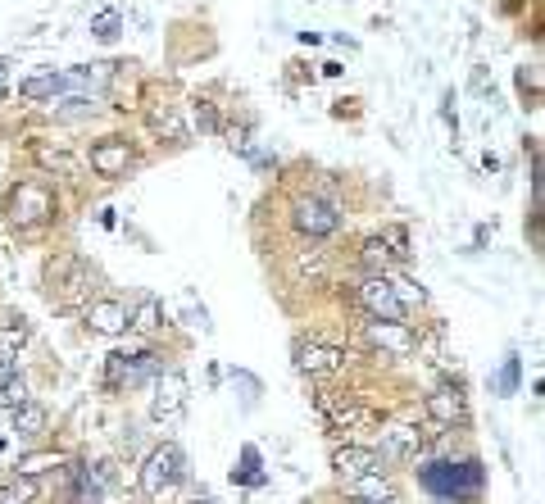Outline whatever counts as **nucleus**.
Instances as JSON below:
<instances>
[{
    "label": "nucleus",
    "instance_id": "f257e3e1",
    "mask_svg": "<svg viewBox=\"0 0 545 504\" xmlns=\"http://www.w3.org/2000/svg\"><path fill=\"white\" fill-rule=\"evenodd\" d=\"M418 482L432 495H441V500H464V495L482 491V464H477V459H464V464L441 459V464L418 468Z\"/></svg>",
    "mask_w": 545,
    "mask_h": 504
},
{
    "label": "nucleus",
    "instance_id": "f03ea898",
    "mask_svg": "<svg viewBox=\"0 0 545 504\" xmlns=\"http://www.w3.org/2000/svg\"><path fill=\"white\" fill-rule=\"evenodd\" d=\"M5 218H10V228H19V232L46 228L50 218H55V196H50V187H41V182H19V187L10 191V200H5Z\"/></svg>",
    "mask_w": 545,
    "mask_h": 504
},
{
    "label": "nucleus",
    "instance_id": "7ed1b4c3",
    "mask_svg": "<svg viewBox=\"0 0 545 504\" xmlns=\"http://www.w3.org/2000/svg\"><path fill=\"white\" fill-rule=\"evenodd\" d=\"M182 477H187V459H182V450L173 441H164V445H155L146 455V464H141V491H146L150 500H159V495H169Z\"/></svg>",
    "mask_w": 545,
    "mask_h": 504
},
{
    "label": "nucleus",
    "instance_id": "20e7f679",
    "mask_svg": "<svg viewBox=\"0 0 545 504\" xmlns=\"http://www.w3.org/2000/svg\"><path fill=\"white\" fill-rule=\"evenodd\" d=\"M46 282H50V305L55 309H78L91 291V268L82 259L64 255L46 268Z\"/></svg>",
    "mask_w": 545,
    "mask_h": 504
},
{
    "label": "nucleus",
    "instance_id": "39448f33",
    "mask_svg": "<svg viewBox=\"0 0 545 504\" xmlns=\"http://www.w3.org/2000/svg\"><path fill=\"white\" fill-rule=\"evenodd\" d=\"M291 223H296L300 237L318 241V237H332V232L341 228V214H337V205L323 196H300L296 205H291Z\"/></svg>",
    "mask_w": 545,
    "mask_h": 504
},
{
    "label": "nucleus",
    "instance_id": "423d86ee",
    "mask_svg": "<svg viewBox=\"0 0 545 504\" xmlns=\"http://www.w3.org/2000/svg\"><path fill=\"white\" fill-rule=\"evenodd\" d=\"M187 396H191L187 373H178V368L159 373L155 396H150V418H155V423H178V418L187 414Z\"/></svg>",
    "mask_w": 545,
    "mask_h": 504
},
{
    "label": "nucleus",
    "instance_id": "0eeeda50",
    "mask_svg": "<svg viewBox=\"0 0 545 504\" xmlns=\"http://www.w3.org/2000/svg\"><path fill=\"white\" fill-rule=\"evenodd\" d=\"M155 368H159L155 350H137V355L114 350V355L105 359V386H109V391H119V386H137V382H146Z\"/></svg>",
    "mask_w": 545,
    "mask_h": 504
},
{
    "label": "nucleus",
    "instance_id": "6e6552de",
    "mask_svg": "<svg viewBox=\"0 0 545 504\" xmlns=\"http://www.w3.org/2000/svg\"><path fill=\"white\" fill-rule=\"evenodd\" d=\"M359 305L368 309V318H377V323H405L409 309L400 305V296L391 291V277H364V287H359Z\"/></svg>",
    "mask_w": 545,
    "mask_h": 504
},
{
    "label": "nucleus",
    "instance_id": "1a4fd4ad",
    "mask_svg": "<svg viewBox=\"0 0 545 504\" xmlns=\"http://www.w3.org/2000/svg\"><path fill=\"white\" fill-rule=\"evenodd\" d=\"M423 445H427V436L418 432V427L391 423L387 432H382V450H377V459H382V464H414V459L423 455Z\"/></svg>",
    "mask_w": 545,
    "mask_h": 504
},
{
    "label": "nucleus",
    "instance_id": "9d476101",
    "mask_svg": "<svg viewBox=\"0 0 545 504\" xmlns=\"http://www.w3.org/2000/svg\"><path fill=\"white\" fill-rule=\"evenodd\" d=\"M314 405H318V414L327 418L332 432H355V427L368 423V409L359 405V400H350V396H337V391H318Z\"/></svg>",
    "mask_w": 545,
    "mask_h": 504
},
{
    "label": "nucleus",
    "instance_id": "9b49d317",
    "mask_svg": "<svg viewBox=\"0 0 545 504\" xmlns=\"http://www.w3.org/2000/svg\"><path fill=\"white\" fill-rule=\"evenodd\" d=\"M296 368L309 377H332L346 368V350L341 346H323V341H300L296 346Z\"/></svg>",
    "mask_w": 545,
    "mask_h": 504
},
{
    "label": "nucleus",
    "instance_id": "f8f14e48",
    "mask_svg": "<svg viewBox=\"0 0 545 504\" xmlns=\"http://www.w3.org/2000/svg\"><path fill=\"white\" fill-rule=\"evenodd\" d=\"M364 341L373 350H382V355H391V359H409L414 355V332H409L405 323H364Z\"/></svg>",
    "mask_w": 545,
    "mask_h": 504
},
{
    "label": "nucleus",
    "instance_id": "ddd939ff",
    "mask_svg": "<svg viewBox=\"0 0 545 504\" xmlns=\"http://www.w3.org/2000/svg\"><path fill=\"white\" fill-rule=\"evenodd\" d=\"M132 164V146L123 137H105L91 146V168H96L100 178H123Z\"/></svg>",
    "mask_w": 545,
    "mask_h": 504
},
{
    "label": "nucleus",
    "instance_id": "4468645a",
    "mask_svg": "<svg viewBox=\"0 0 545 504\" xmlns=\"http://www.w3.org/2000/svg\"><path fill=\"white\" fill-rule=\"evenodd\" d=\"M332 468H337V477L355 482V477L382 473V459H377V450H368V445H341V450H332Z\"/></svg>",
    "mask_w": 545,
    "mask_h": 504
},
{
    "label": "nucleus",
    "instance_id": "2eb2a0df",
    "mask_svg": "<svg viewBox=\"0 0 545 504\" xmlns=\"http://www.w3.org/2000/svg\"><path fill=\"white\" fill-rule=\"evenodd\" d=\"M87 327H91L96 336H119V332H128V305H123V300H114V296L91 300V305H87Z\"/></svg>",
    "mask_w": 545,
    "mask_h": 504
},
{
    "label": "nucleus",
    "instance_id": "dca6fc26",
    "mask_svg": "<svg viewBox=\"0 0 545 504\" xmlns=\"http://www.w3.org/2000/svg\"><path fill=\"white\" fill-rule=\"evenodd\" d=\"M427 418H432L436 427H455L459 418H464V391H459L455 382L436 386L432 396H427Z\"/></svg>",
    "mask_w": 545,
    "mask_h": 504
},
{
    "label": "nucleus",
    "instance_id": "f3484780",
    "mask_svg": "<svg viewBox=\"0 0 545 504\" xmlns=\"http://www.w3.org/2000/svg\"><path fill=\"white\" fill-rule=\"evenodd\" d=\"M350 504H400L396 491L382 482V473H368L350 482Z\"/></svg>",
    "mask_w": 545,
    "mask_h": 504
},
{
    "label": "nucleus",
    "instance_id": "a211bd4d",
    "mask_svg": "<svg viewBox=\"0 0 545 504\" xmlns=\"http://www.w3.org/2000/svg\"><path fill=\"white\" fill-rule=\"evenodd\" d=\"M69 87V73H32V78H23L19 82V96H28V100H55L60 91Z\"/></svg>",
    "mask_w": 545,
    "mask_h": 504
},
{
    "label": "nucleus",
    "instance_id": "6ab92c4d",
    "mask_svg": "<svg viewBox=\"0 0 545 504\" xmlns=\"http://www.w3.org/2000/svg\"><path fill=\"white\" fill-rule=\"evenodd\" d=\"M150 132L164 141H187V123H182L178 105H155L150 109Z\"/></svg>",
    "mask_w": 545,
    "mask_h": 504
},
{
    "label": "nucleus",
    "instance_id": "aec40b11",
    "mask_svg": "<svg viewBox=\"0 0 545 504\" xmlns=\"http://www.w3.org/2000/svg\"><path fill=\"white\" fill-rule=\"evenodd\" d=\"M128 327H132V332H141V336L159 332V327H164V305H159L155 296H141L137 309L128 314Z\"/></svg>",
    "mask_w": 545,
    "mask_h": 504
},
{
    "label": "nucleus",
    "instance_id": "412c9836",
    "mask_svg": "<svg viewBox=\"0 0 545 504\" xmlns=\"http://www.w3.org/2000/svg\"><path fill=\"white\" fill-rule=\"evenodd\" d=\"M14 432L28 436V441H37V436L46 432V409L32 405V400H28V405H19V409H14Z\"/></svg>",
    "mask_w": 545,
    "mask_h": 504
},
{
    "label": "nucleus",
    "instance_id": "4be33fe9",
    "mask_svg": "<svg viewBox=\"0 0 545 504\" xmlns=\"http://www.w3.org/2000/svg\"><path fill=\"white\" fill-rule=\"evenodd\" d=\"M105 482L91 477V468H73V504H100Z\"/></svg>",
    "mask_w": 545,
    "mask_h": 504
},
{
    "label": "nucleus",
    "instance_id": "5701e85b",
    "mask_svg": "<svg viewBox=\"0 0 545 504\" xmlns=\"http://www.w3.org/2000/svg\"><path fill=\"white\" fill-rule=\"evenodd\" d=\"M359 259H364V268H368L373 277H387V268H391V250L382 246V237H368V241H364V255H359Z\"/></svg>",
    "mask_w": 545,
    "mask_h": 504
},
{
    "label": "nucleus",
    "instance_id": "b1692460",
    "mask_svg": "<svg viewBox=\"0 0 545 504\" xmlns=\"http://www.w3.org/2000/svg\"><path fill=\"white\" fill-rule=\"evenodd\" d=\"M19 405H28V382H23L19 373L14 377H0V409H19Z\"/></svg>",
    "mask_w": 545,
    "mask_h": 504
},
{
    "label": "nucleus",
    "instance_id": "393cba45",
    "mask_svg": "<svg viewBox=\"0 0 545 504\" xmlns=\"http://www.w3.org/2000/svg\"><path fill=\"white\" fill-rule=\"evenodd\" d=\"M23 346H28V327H23V323H5V327H0V355L19 359Z\"/></svg>",
    "mask_w": 545,
    "mask_h": 504
},
{
    "label": "nucleus",
    "instance_id": "a878e982",
    "mask_svg": "<svg viewBox=\"0 0 545 504\" xmlns=\"http://www.w3.org/2000/svg\"><path fill=\"white\" fill-rule=\"evenodd\" d=\"M119 32H123V14L119 10H105V14H96V19H91V37L114 41Z\"/></svg>",
    "mask_w": 545,
    "mask_h": 504
},
{
    "label": "nucleus",
    "instance_id": "bb28decb",
    "mask_svg": "<svg viewBox=\"0 0 545 504\" xmlns=\"http://www.w3.org/2000/svg\"><path fill=\"white\" fill-rule=\"evenodd\" d=\"M32 500H37V482H32V477L0 486V504H32Z\"/></svg>",
    "mask_w": 545,
    "mask_h": 504
},
{
    "label": "nucleus",
    "instance_id": "cd10ccee",
    "mask_svg": "<svg viewBox=\"0 0 545 504\" xmlns=\"http://www.w3.org/2000/svg\"><path fill=\"white\" fill-rule=\"evenodd\" d=\"M382 246L391 250V259H409V232L405 228H387L382 232Z\"/></svg>",
    "mask_w": 545,
    "mask_h": 504
},
{
    "label": "nucleus",
    "instance_id": "c85d7f7f",
    "mask_svg": "<svg viewBox=\"0 0 545 504\" xmlns=\"http://www.w3.org/2000/svg\"><path fill=\"white\" fill-rule=\"evenodd\" d=\"M55 464H60V455H32V459H23V464H19V473L37 477V473H46V468H55Z\"/></svg>",
    "mask_w": 545,
    "mask_h": 504
},
{
    "label": "nucleus",
    "instance_id": "c756f323",
    "mask_svg": "<svg viewBox=\"0 0 545 504\" xmlns=\"http://www.w3.org/2000/svg\"><path fill=\"white\" fill-rule=\"evenodd\" d=\"M500 391H505V396H514L518 391V355H509L505 368H500Z\"/></svg>",
    "mask_w": 545,
    "mask_h": 504
},
{
    "label": "nucleus",
    "instance_id": "7c9ffc66",
    "mask_svg": "<svg viewBox=\"0 0 545 504\" xmlns=\"http://www.w3.org/2000/svg\"><path fill=\"white\" fill-rule=\"evenodd\" d=\"M323 277V255H318V250H309V255H300L296 259V277Z\"/></svg>",
    "mask_w": 545,
    "mask_h": 504
},
{
    "label": "nucleus",
    "instance_id": "2f4dec72",
    "mask_svg": "<svg viewBox=\"0 0 545 504\" xmlns=\"http://www.w3.org/2000/svg\"><path fill=\"white\" fill-rule=\"evenodd\" d=\"M518 87H532V91H541V78H536V69H518Z\"/></svg>",
    "mask_w": 545,
    "mask_h": 504
},
{
    "label": "nucleus",
    "instance_id": "473e14b6",
    "mask_svg": "<svg viewBox=\"0 0 545 504\" xmlns=\"http://www.w3.org/2000/svg\"><path fill=\"white\" fill-rule=\"evenodd\" d=\"M19 373V364H14V355H0V377H14Z\"/></svg>",
    "mask_w": 545,
    "mask_h": 504
},
{
    "label": "nucleus",
    "instance_id": "72a5a7b5",
    "mask_svg": "<svg viewBox=\"0 0 545 504\" xmlns=\"http://www.w3.org/2000/svg\"><path fill=\"white\" fill-rule=\"evenodd\" d=\"M5 78H10V60H0V96H5Z\"/></svg>",
    "mask_w": 545,
    "mask_h": 504
},
{
    "label": "nucleus",
    "instance_id": "f704fd0d",
    "mask_svg": "<svg viewBox=\"0 0 545 504\" xmlns=\"http://www.w3.org/2000/svg\"><path fill=\"white\" fill-rule=\"evenodd\" d=\"M314 504H323V500H314Z\"/></svg>",
    "mask_w": 545,
    "mask_h": 504
}]
</instances>
